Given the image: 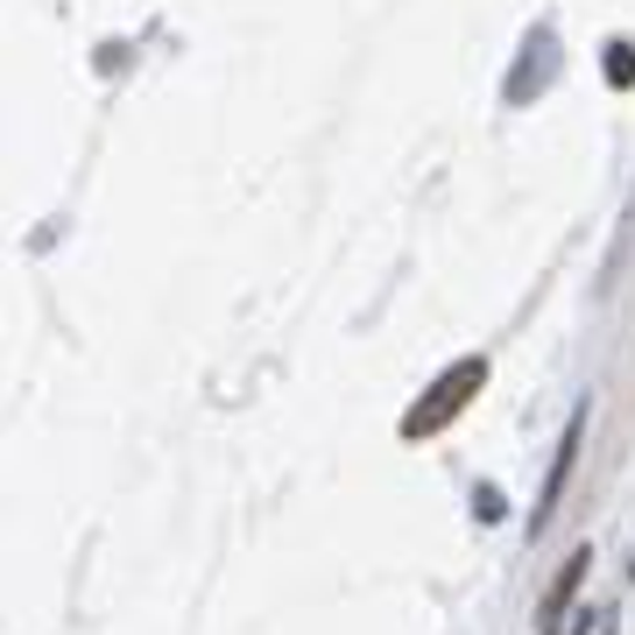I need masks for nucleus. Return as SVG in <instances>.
Returning a JSON list of instances; mask_svg holds the SVG:
<instances>
[{
	"mask_svg": "<svg viewBox=\"0 0 635 635\" xmlns=\"http://www.w3.org/2000/svg\"><path fill=\"white\" fill-rule=\"evenodd\" d=\"M551 79H557V29H551V22H536V29H530V50H523V64H515L509 79H502V100H509V106H530Z\"/></svg>",
	"mask_w": 635,
	"mask_h": 635,
	"instance_id": "3",
	"label": "nucleus"
},
{
	"mask_svg": "<svg viewBox=\"0 0 635 635\" xmlns=\"http://www.w3.org/2000/svg\"><path fill=\"white\" fill-rule=\"evenodd\" d=\"M586 572H593V551L580 544V551H572V565H565V572H557V580H551L544 607H536V635H557V622H565V607H572V593L586 586Z\"/></svg>",
	"mask_w": 635,
	"mask_h": 635,
	"instance_id": "4",
	"label": "nucleus"
},
{
	"mask_svg": "<svg viewBox=\"0 0 635 635\" xmlns=\"http://www.w3.org/2000/svg\"><path fill=\"white\" fill-rule=\"evenodd\" d=\"M601 71H607L614 92L635 85V43H628V35H607V43H601Z\"/></svg>",
	"mask_w": 635,
	"mask_h": 635,
	"instance_id": "5",
	"label": "nucleus"
},
{
	"mask_svg": "<svg viewBox=\"0 0 635 635\" xmlns=\"http://www.w3.org/2000/svg\"><path fill=\"white\" fill-rule=\"evenodd\" d=\"M473 515H480V523H502V515H509V494L494 488V480H480V488H473Z\"/></svg>",
	"mask_w": 635,
	"mask_h": 635,
	"instance_id": "6",
	"label": "nucleus"
},
{
	"mask_svg": "<svg viewBox=\"0 0 635 635\" xmlns=\"http://www.w3.org/2000/svg\"><path fill=\"white\" fill-rule=\"evenodd\" d=\"M488 389V354H467V360H452L445 375L431 381V389H423L410 410H402V445H423V438H438L445 431V423L467 410V402Z\"/></svg>",
	"mask_w": 635,
	"mask_h": 635,
	"instance_id": "1",
	"label": "nucleus"
},
{
	"mask_svg": "<svg viewBox=\"0 0 635 635\" xmlns=\"http://www.w3.org/2000/svg\"><path fill=\"white\" fill-rule=\"evenodd\" d=\"M580 438H586V402L572 410L565 438H557V452H551V473H544V488H536V509H530V536H544L551 515H557V502H565V480H572V467H580Z\"/></svg>",
	"mask_w": 635,
	"mask_h": 635,
	"instance_id": "2",
	"label": "nucleus"
}]
</instances>
